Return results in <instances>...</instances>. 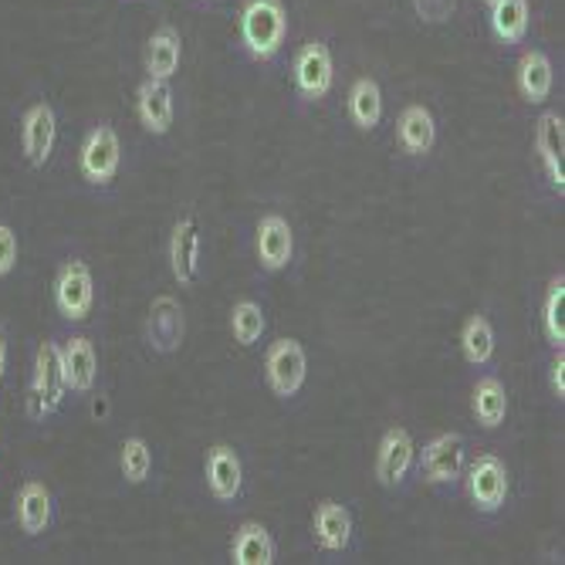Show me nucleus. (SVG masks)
Returning a JSON list of instances; mask_svg holds the SVG:
<instances>
[{"label":"nucleus","mask_w":565,"mask_h":565,"mask_svg":"<svg viewBox=\"0 0 565 565\" xmlns=\"http://www.w3.org/2000/svg\"><path fill=\"white\" fill-rule=\"evenodd\" d=\"M471 414L484 430H498L508 420V390L498 376H481L471 390Z\"/></svg>","instance_id":"nucleus-26"},{"label":"nucleus","mask_w":565,"mask_h":565,"mask_svg":"<svg viewBox=\"0 0 565 565\" xmlns=\"http://www.w3.org/2000/svg\"><path fill=\"white\" fill-rule=\"evenodd\" d=\"M535 152L545 170L548 186L562 196L565 193V119L562 113L548 109L535 122Z\"/></svg>","instance_id":"nucleus-14"},{"label":"nucleus","mask_w":565,"mask_h":565,"mask_svg":"<svg viewBox=\"0 0 565 565\" xmlns=\"http://www.w3.org/2000/svg\"><path fill=\"white\" fill-rule=\"evenodd\" d=\"M4 373H8V335L0 329V383H4Z\"/></svg>","instance_id":"nucleus-34"},{"label":"nucleus","mask_w":565,"mask_h":565,"mask_svg":"<svg viewBox=\"0 0 565 565\" xmlns=\"http://www.w3.org/2000/svg\"><path fill=\"white\" fill-rule=\"evenodd\" d=\"M14 515H18V529L28 535V539H38L51 529V519H55V498H51L47 484L38 481V478H28L21 488H18V498H14Z\"/></svg>","instance_id":"nucleus-19"},{"label":"nucleus","mask_w":565,"mask_h":565,"mask_svg":"<svg viewBox=\"0 0 565 565\" xmlns=\"http://www.w3.org/2000/svg\"><path fill=\"white\" fill-rule=\"evenodd\" d=\"M349 119L359 132H373L383 122L386 102H383V88L376 78H355L349 88Z\"/></svg>","instance_id":"nucleus-24"},{"label":"nucleus","mask_w":565,"mask_h":565,"mask_svg":"<svg viewBox=\"0 0 565 565\" xmlns=\"http://www.w3.org/2000/svg\"><path fill=\"white\" fill-rule=\"evenodd\" d=\"M268 332V319H265V308L258 301H250V298H241L234 301L231 308V335L237 345L250 349V345H258Z\"/></svg>","instance_id":"nucleus-28"},{"label":"nucleus","mask_w":565,"mask_h":565,"mask_svg":"<svg viewBox=\"0 0 565 565\" xmlns=\"http://www.w3.org/2000/svg\"><path fill=\"white\" fill-rule=\"evenodd\" d=\"M494 349H498V335H494V326L488 316L475 312L465 329H460V355H465V363L475 366V370H484L491 366L494 359Z\"/></svg>","instance_id":"nucleus-27"},{"label":"nucleus","mask_w":565,"mask_h":565,"mask_svg":"<svg viewBox=\"0 0 565 565\" xmlns=\"http://www.w3.org/2000/svg\"><path fill=\"white\" fill-rule=\"evenodd\" d=\"M122 170V139L109 122H98L88 129L82 149H78V173L88 186L106 190L116 183Z\"/></svg>","instance_id":"nucleus-3"},{"label":"nucleus","mask_w":565,"mask_h":565,"mask_svg":"<svg viewBox=\"0 0 565 565\" xmlns=\"http://www.w3.org/2000/svg\"><path fill=\"white\" fill-rule=\"evenodd\" d=\"M65 396H68V386H65V373H62L58 342H41L34 352V376H31V390H28L31 417L44 420L51 414H58Z\"/></svg>","instance_id":"nucleus-4"},{"label":"nucleus","mask_w":565,"mask_h":565,"mask_svg":"<svg viewBox=\"0 0 565 565\" xmlns=\"http://www.w3.org/2000/svg\"><path fill=\"white\" fill-rule=\"evenodd\" d=\"M414 465H417V440H414V434H409L406 427H399V424L390 427L383 434L380 447H376V465H373L380 488H386V491L403 488L406 478L414 475Z\"/></svg>","instance_id":"nucleus-9"},{"label":"nucleus","mask_w":565,"mask_h":565,"mask_svg":"<svg viewBox=\"0 0 565 565\" xmlns=\"http://www.w3.org/2000/svg\"><path fill=\"white\" fill-rule=\"evenodd\" d=\"M55 142H58V116H55V109H51L47 102H34V106H28V113L21 119L24 160L34 170L47 167L51 152H55Z\"/></svg>","instance_id":"nucleus-13"},{"label":"nucleus","mask_w":565,"mask_h":565,"mask_svg":"<svg viewBox=\"0 0 565 565\" xmlns=\"http://www.w3.org/2000/svg\"><path fill=\"white\" fill-rule=\"evenodd\" d=\"M396 142L406 157H430L434 146H437V119L427 106L414 102V106H406L399 116H396Z\"/></svg>","instance_id":"nucleus-20"},{"label":"nucleus","mask_w":565,"mask_h":565,"mask_svg":"<svg viewBox=\"0 0 565 565\" xmlns=\"http://www.w3.org/2000/svg\"><path fill=\"white\" fill-rule=\"evenodd\" d=\"M417 475L424 484L437 488V491H454L465 478L468 468V444L457 430L437 434L424 444V450H417Z\"/></svg>","instance_id":"nucleus-2"},{"label":"nucleus","mask_w":565,"mask_h":565,"mask_svg":"<svg viewBox=\"0 0 565 565\" xmlns=\"http://www.w3.org/2000/svg\"><path fill=\"white\" fill-rule=\"evenodd\" d=\"M55 308L65 322H85L95 308V278L92 268L78 258L65 262L55 275Z\"/></svg>","instance_id":"nucleus-8"},{"label":"nucleus","mask_w":565,"mask_h":565,"mask_svg":"<svg viewBox=\"0 0 565 565\" xmlns=\"http://www.w3.org/2000/svg\"><path fill=\"white\" fill-rule=\"evenodd\" d=\"M414 8L424 21H447L457 8V0H414Z\"/></svg>","instance_id":"nucleus-32"},{"label":"nucleus","mask_w":565,"mask_h":565,"mask_svg":"<svg viewBox=\"0 0 565 565\" xmlns=\"http://www.w3.org/2000/svg\"><path fill=\"white\" fill-rule=\"evenodd\" d=\"M515 85H519V95L529 102V106H542L548 102L552 88H555V68H552V58L539 47H529L525 55L519 58V68H515Z\"/></svg>","instance_id":"nucleus-22"},{"label":"nucleus","mask_w":565,"mask_h":565,"mask_svg":"<svg viewBox=\"0 0 565 565\" xmlns=\"http://www.w3.org/2000/svg\"><path fill=\"white\" fill-rule=\"evenodd\" d=\"M180 62H183V38H180V31L170 28V24L152 31L149 41H146V55H142L146 78L173 82V75L180 72Z\"/></svg>","instance_id":"nucleus-21"},{"label":"nucleus","mask_w":565,"mask_h":565,"mask_svg":"<svg viewBox=\"0 0 565 565\" xmlns=\"http://www.w3.org/2000/svg\"><path fill=\"white\" fill-rule=\"evenodd\" d=\"M21 258V244L11 224H0V278H8L18 268Z\"/></svg>","instance_id":"nucleus-31"},{"label":"nucleus","mask_w":565,"mask_h":565,"mask_svg":"<svg viewBox=\"0 0 565 565\" xmlns=\"http://www.w3.org/2000/svg\"><path fill=\"white\" fill-rule=\"evenodd\" d=\"M275 558H278L275 535L262 522H244L234 532V542H231L234 565H275Z\"/></svg>","instance_id":"nucleus-23"},{"label":"nucleus","mask_w":565,"mask_h":565,"mask_svg":"<svg viewBox=\"0 0 565 565\" xmlns=\"http://www.w3.org/2000/svg\"><path fill=\"white\" fill-rule=\"evenodd\" d=\"M170 271L180 288H193L200 281V224L193 214H183L170 234Z\"/></svg>","instance_id":"nucleus-16"},{"label":"nucleus","mask_w":565,"mask_h":565,"mask_svg":"<svg viewBox=\"0 0 565 565\" xmlns=\"http://www.w3.org/2000/svg\"><path fill=\"white\" fill-rule=\"evenodd\" d=\"M237 41L250 62H275L288 44L285 0H244L237 14Z\"/></svg>","instance_id":"nucleus-1"},{"label":"nucleus","mask_w":565,"mask_h":565,"mask_svg":"<svg viewBox=\"0 0 565 565\" xmlns=\"http://www.w3.org/2000/svg\"><path fill=\"white\" fill-rule=\"evenodd\" d=\"M58 355H62V373H65V386L68 393H92L95 390V380H98V352H95V342L88 335H72L58 345Z\"/></svg>","instance_id":"nucleus-18"},{"label":"nucleus","mask_w":565,"mask_h":565,"mask_svg":"<svg viewBox=\"0 0 565 565\" xmlns=\"http://www.w3.org/2000/svg\"><path fill=\"white\" fill-rule=\"evenodd\" d=\"M548 390L558 403L565 399V352L562 349H555L552 363H548Z\"/></svg>","instance_id":"nucleus-33"},{"label":"nucleus","mask_w":565,"mask_h":565,"mask_svg":"<svg viewBox=\"0 0 565 565\" xmlns=\"http://www.w3.org/2000/svg\"><path fill=\"white\" fill-rule=\"evenodd\" d=\"M186 335V316L183 305L173 295H157L149 305V319H146V342L152 352L173 355L183 345Z\"/></svg>","instance_id":"nucleus-12"},{"label":"nucleus","mask_w":565,"mask_h":565,"mask_svg":"<svg viewBox=\"0 0 565 565\" xmlns=\"http://www.w3.org/2000/svg\"><path fill=\"white\" fill-rule=\"evenodd\" d=\"M136 119H139V126L149 136L163 139L173 129V119H177L173 85L170 82H160V78H146L136 88Z\"/></svg>","instance_id":"nucleus-15"},{"label":"nucleus","mask_w":565,"mask_h":565,"mask_svg":"<svg viewBox=\"0 0 565 565\" xmlns=\"http://www.w3.org/2000/svg\"><path fill=\"white\" fill-rule=\"evenodd\" d=\"M460 481L468 484L471 504L481 511V515H494V511H501L508 504L511 478H508V465L498 454H478L465 468V478Z\"/></svg>","instance_id":"nucleus-7"},{"label":"nucleus","mask_w":565,"mask_h":565,"mask_svg":"<svg viewBox=\"0 0 565 565\" xmlns=\"http://www.w3.org/2000/svg\"><path fill=\"white\" fill-rule=\"evenodd\" d=\"M352 535H355V519H352L349 504H342L335 498H326L316 504L312 539L322 552H345L352 545Z\"/></svg>","instance_id":"nucleus-17"},{"label":"nucleus","mask_w":565,"mask_h":565,"mask_svg":"<svg viewBox=\"0 0 565 565\" xmlns=\"http://www.w3.org/2000/svg\"><path fill=\"white\" fill-rule=\"evenodd\" d=\"M295 92L301 102H322L335 88V58L326 41H308L291 62Z\"/></svg>","instance_id":"nucleus-5"},{"label":"nucleus","mask_w":565,"mask_h":565,"mask_svg":"<svg viewBox=\"0 0 565 565\" xmlns=\"http://www.w3.org/2000/svg\"><path fill=\"white\" fill-rule=\"evenodd\" d=\"M481 4H494V0H481Z\"/></svg>","instance_id":"nucleus-35"},{"label":"nucleus","mask_w":565,"mask_h":565,"mask_svg":"<svg viewBox=\"0 0 565 565\" xmlns=\"http://www.w3.org/2000/svg\"><path fill=\"white\" fill-rule=\"evenodd\" d=\"M529 21H532L529 0H494V4H488L491 34H494L504 47H515V44L525 41Z\"/></svg>","instance_id":"nucleus-25"},{"label":"nucleus","mask_w":565,"mask_h":565,"mask_svg":"<svg viewBox=\"0 0 565 565\" xmlns=\"http://www.w3.org/2000/svg\"><path fill=\"white\" fill-rule=\"evenodd\" d=\"M308 380V352L298 339H278L265 352V383L278 399H295Z\"/></svg>","instance_id":"nucleus-6"},{"label":"nucleus","mask_w":565,"mask_h":565,"mask_svg":"<svg viewBox=\"0 0 565 565\" xmlns=\"http://www.w3.org/2000/svg\"><path fill=\"white\" fill-rule=\"evenodd\" d=\"M203 478H207V491L221 504H237L244 494V460L231 444H214L203 460Z\"/></svg>","instance_id":"nucleus-11"},{"label":"nucleus","mask_w":565,"mask_h":565,"mask_svg":"<svg viewBox=\"0 0 565 565\" xmlns=\"http://www.w3.org/2000/svg\"><path fill=\"white\" fill-rule=\"evenodd\" d=\"M119 471L129 484H146L152 475V447L146 437H126L119 447Z\"/></svg>","instance_id":"nucleus-30"},{"label":"nucleus","mask_w":565,"mask_h":565,"mask_svg":"<svg viewBox=\"0 0 565 565\" xmlns=\"http://www.w3.org/2000/svg\"><path fill=\"white\" fill-rule=\"evenodd\" d=\"M254 254H258V265L268 275H278L291 265L295 258V227L281 214H262L258 227H254Z\"/></svg>","instance_id":"nucleus-10"},{"label":"nucleus","mask_w":565,"mask_h":565,"mask_svg":"<svg viewBox=\"0 0 565 565\" xmlns=\"http://www.w3.org/2000/svg\"><path fill=\"white\" fill-rule=\"evenodd\" d=\"M542 332H545V342L552 345V352L565 349V275H555L545 288Z\"/></svg>","instance_id":"nucleus-29"}]
</instances>
